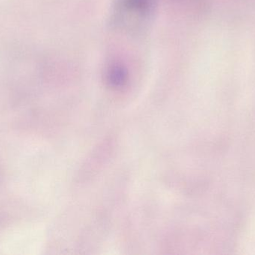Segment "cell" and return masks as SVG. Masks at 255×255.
I'll return each instance as SVG.
<instances>
[{
	"label": "cell",
	"mask_w": 255,
	"mask_h": 255,
	"mask_svg": "<svg viewBox=\"0 0 255 255\" xmlns=\"http://www.w3.org/2000/svg\"><path fill=\"white\" fill-rule=\"evenodd\" d=\"M157 4V0H115V13L122 17L148 19L155 12Z\"/></svg>",
	"instance_id": "6da1fadb"
},
{
	"label": "cell",
	"mask_w": 255,
	"mask_h": 255,
	"mask_svg": "<svg viewBox=\"0 0 255 255\" xmlns=\"http://www.w3.org/2000/svg\"><path fill=\"white\" fill-rule=\"evenodd\" d=\"M104 70L106 83L112 88H122L127 85L129 80V69L124 61L112 60L106 64Z\"/></svg>",
	"instance_id": "7a4b0ae2"
}]
</instances>
